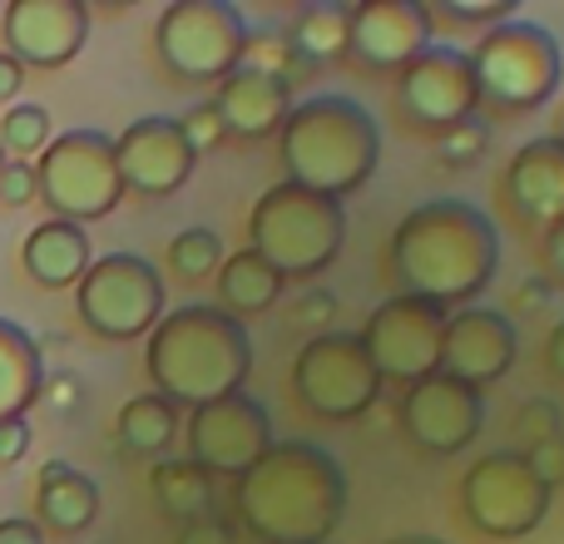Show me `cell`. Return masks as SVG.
Instances as JSON below:
<instances>
[{"label":"cell","instance_id":"6da1fadb","mask_svg":"<svg viewBox=\"0 0 564 544\" xmlns=\"http://www.w3.org/2000/svg\"><path fill=\"white\" fill-rule=\"evenodd\" d=\"M500 268V233L476 204L431 198L416 204L391 233V272L401 292L436 307H460L480 297Z\"/></svg>","mask_w":564,"mask_h":544},{"label":"cell","instance_id":"7a4b0ae2","mask_svg":"<svg viewBox=\"0 0 564 544\" xmlns=\"http://www.w3.org/2000/svg\"><path fill=\"white\" fill-rule=\"evenodd\" d=\"M238 515L263 544H327L347 515V470L312 440H273L238 476Z\"/></svg>","mask_w":564,"mask_h":544},{"label":"cell","instance_id":"3957f363","mask_svg":"<svg viewBox=\"0 0 564 544\" xmlns=\"http://www.w3.org/2000/svg\"><path fill=\"white\" fill-rule=\"evenodd\" d=\"M149 381L164 401L174 406H208L218 396H238L253 371V341L238 317L208 302H188V307L159 317L149 331L144 351Z\"/></svg>","mask_w":564,"mask_h":544},{"label":"cell","instance_id":"277c9868","mask_svg":"<svg viewBox=\"0 0 564 544\" xmlns=\"http://www.w3.org/2000/svg\"><path fill=\"white\" fill-rule=\"evenodd\" d=\"M278 154L288 168V184L341 204L377 174L381 129L371 109L351 95H312L292 105L288 124L278 129Z\"/></svg>","mask_w":564,"mask_h":544},{"label":"cell","instance_id":"5b68a950","mask_svg":"<svg viewBox=\"0 0 564 544\" xmlns=\"http://www.w3.org/2000/svg\"><path fill=\"white\" fill-rule=\"evenodd\" d=\"M347 243V214L337 198H322L297 184H273L248 214V248L263 263L278 268V278H317L337 263Z\"/></svg>","mask_w":564,"mask_h":544},{"label":"cell","instance_id":"8992f818","mask_svg":"<svg viewBox=\"0 0 564 544\" xmlns=\"http://www.w3.org/2000/svg\"><path fill=\"white\" fill-rule=\"evenodd\" d=\"M470 65H476L480 99L520 115V109H540L560 89L564 50L555 30L540 25V20H500L486 30Z\"/></svg>","mask_w":564,"mask_h":544},{"label":"cell","instance_id":"52a82bcc","mask_svg":"<svg viewBox=\"0 0 564 544\" xmlns=\"http://www.w3.org/2000/svg\"><path fill=\"white\" fill-rule=\"evenodd\" d=\"M248 20L234 0H174L159 15V59L184 85H224L248 50Z\"/></svg>","mask_w":564,"mask_h":544},{"label":"cell","instance_id":"ba28073f","mask_svg":"<svg viewBox=\"0 0 564 544\" xmlns=\"http://www.w3.org/2000/svg\"><path fill=\"white\" fill-rule=\"evenodd\" d=\"M35 194L65 224H89V218L115 214V204L124 198L115 139L99 129H69V134L50 139L35 164Z\"/></svg>","mask_w":564,"mask_h":544},{"label":"cell","instance_id":"9c48e42d","mask_svg":"<svg viewBox=\"0 0 564 544\" xmlns=\"http://www.w3.org/2000/svg\"><path fill=\"white\" fill-rule=\"evenodd\" d=\"M75 307L95 337L134 341L164 317V278L139 253H109L75 282Z\"/></svg>","mask_w":564,"mask_h":544},{"label":"cell","instance_id":"30bf717a","mask_svg":"<svg viewBox=\"0 0 564 544\" xmlns=\"http://www.w3.org/2000/svg\"><path fill=\"white\" fill-rule=\"evenodd\" d=\"M381 387L357 331H322L292 361V391L322 421H357L377 406Z\"/></svg>","mask_w":564,"mask_h":544},{"label":"cell","instance_id":"8fae6325","mask_svg":"<svg viewBox=\"0 0 564 544\" xmlns=\"http://www.w3.org/2000/svg\"><path fill=\"white\" fill-rule=\"evenodd\" d=\"M550 496L555 490L540 486L520 450H496L480 456L460 480V515L490 540H525L545 525Z\"/></svg>","mask_w":564,"mask_h":544},{"label":"cell","instance_id":"7c38bea8","mask_svg":"<svg viewBox=\"0 0 564 544\" xmlns=\"http://www.w3.org/2000/svg\"><path fill=\"white\" fill-rule=\"evenodd\" d=\"M446 317L451 312L436 307V302L397 292V297H387L371 312L357 337H361V347H367L381 381L416 387V381L441 371V331H446Z\"/></svg>","mask_w":564,"mask_h":544},{"label":"cell","instance_id":"4fadbf2b","mask_svg":"<svg viewBox=\"0 0 564 544\" xmlns=\"http://www.w3.org/2000/svg\"><path fill=\"white\" fill-rule=\"evenodd\" d=\"M188 460L208 476H243L273 446V421L253 396H218L188 411Z\"/></svg>","mask_w":564,"mask_h":544},{"label":"cell","instance_id":"5bb4252c","mask_svg":"<svg viewBox=\"0 0 564 544\" xmlns=\"http://www.w3.org/2000/svg\"><path fill=\"white\" fill-rule=\"evenodd\" d=\"M476 105H480V85H476V65H470L466 50L431 40L401 69V109L411 115V124L446 134V129L476 119Z\"/></svg>","mask_w":564,"mask_h":544},{"label":"cell","instance_id":"9a60e30c","mask_svg":"<svg viewBox=\"0 0 564 544\" xmlns=\"http://www.w3.org/2000/svg\"><path fill=\"white\" fill-rule=\"evenodd\" d=\"M401 426H406V436L416 440L421 450H431V456H456V450H466L470 440L480 436V426H486V396H480L476 387H466V381L436 371V377L406 387Z\"/></svg>","mask_w":564,"mask_h":544},{"label":"cell","instance_id":"2e32d148","mask_svg":"<svg viewBox=\"0 0 564 544\" xmlns=\"http://www.w3.org/2000/svg\"><path fill=\"white\" fill-rule=\"evenodd\" d=\"M115 164H119V184H124V194L169 198L188 184L198 154L188 149L178 119L144 115L115 139Z\"/></svg>","mask_w":564,"mask_h":544},{"label":"cell","instance_id":"e0dca14e","mask_svg":"<svg viewBox=\"0 0 564 544\" xmlns=\"http://www.w3.org/2000/svg\"><path fill=\"white\" fill-rule=\"evenodd\" d=\"M0 30H6V55L20 69H59L85 50L89 10L79 0H10Z\"/></svg>","mask_w":564,"mask_h":544},{"label":"cell","instance_id":"ac0fdd59","mask_svg":"<svg viewBox=\"0 0 564 544\" xmlns=\"http://www.w3.org/2000/svg\"><path fill=\"white\" fill-rule=\"evenodd\" d=\"M431 45V10L421 0L347 6V50L371 69H406Z\"/></svg>","mask_w":564,"mask_h":544},{"label":"cell","instance_id":"d6986e66","mask_svg":"<svg viewBox=\"0 0 564 544\" xmlns=\"http://www.w3.org/2000/svg\"><path fill=\"white\" fill-rule=\"evenodd\" d=\"M516 367V327L490 307H460L441 331V371L466 387H490Z\"/></svg>","mask_w":564,"mask_h":544},{"label":"cell","instance_id":"ffe728a7","mask_svg":"<svg viewBox=\"0 0 564 544\" xmlns=\"http://www.w3.org/2000/svg\"><path fill=\"white\" fill-rule=\"evenodd\" d=\"M506 194L520 208V218L540 228L564 224V144L560 139H530L516 149L506 168Z\"/></svg>","mask_w":564,"mask_h":544},{"label":"cell","instance_id":"44dd1931","mask_svg":"<svg viewBox=\"0 0 564 544\" xmlns=\"http://www.w3.org/2000/svg\"><path fill=\"white\" fill-rule=\"evenodd\" d=\"M218 119H224V134H238V139H268L288 124L292 115V85L288 79H273V75H258V69L238 65L234 75L218 85V99H214Z\"/></svg>","mask_w":564,"mask_h":544},{"label":"cell","instance_id":"7402d4cb","mask_svg":"<svg viewBox=\"0 0 564 544\" xmlns=\"http://www.w3.org/2000/svg\"><path fill=\"white\" fill-rule=\"evenodd\" d=\"M20 263H25V272L40 287H75L95 258H89L85 228L65 224V218H50V224L30 228L25 248H20Z\"/></svg>","mask_w":564,"mask_h":544},{"label":"cell","instance_id":"603a6c76","mask_svg":"<svg viewBox=\"0 0 564 544\" xmlns=\"http://www.w3.org/2000/svg\"><path fill=\"white\" fill-rule=\"evenodd\" d=\"M35 510H40V525L45 530H55V535H79V530H89L99 515V486L85 470L65 466V460H45V466H40Z\"/></svg>","mask_w":564,"mask_h":544},{"label":"cell","instance_id":"cb8c5ba5","mask_svg":"<svg viewBox=\"0 0 564 544\" xmlns=\"http://www.w3.org/2000/svg\"><path fill=\"white\" fill-rule=\"evenodd\" d=\"M45 387V361L25 327L0 317V421L25 416Z\"/></svg>","mask_w":564,"mask_h":544},{"label":"cell","instance_id":"d4e9b609","mask_svg":"<svg viewBox=\"0 0 564 544\" xmlns=\"http://www.w3.org/2000/svg\"><path fill=\"white\" fill-rule=\"evenodd\" d=\"M282 292V278L273 263H263V258L253 253V248H243V253H228L224 263H218V302H224L228 317H253V312H268L278 302Z\"/></svg>","mask_w":564,"mask_h":544},{"label":"cell","instance_id":"484cf974","mask_svg":"<svg viewBox=\"0 0 564 544\" xmlns=\"http://www.w3.org/2000/svg\"><path fill=\"white\" fill-rule=\"evenodd\" d=\"M149 486H154L159 510L174 515L178 525L214 515V476L198 470L194 460H159L154 476H149Z\"/></svg>","mask_w":564,"mask_h":544},{"label":"cell","instance_id":"4316f807","mask_svg":"<svg viewBox=\"0 0 564 544\" xmlns=\"http://www.w3.org/2000/svg\"><path fill=\"white\" fill-rule=\"evenodd\" d=\"M174 436H178L174 401H164L159 391L124 401V411H119V440H124V450H134V456H159V450H169Z\"/></svg>","mask_w":564,"mask_h":544},{"label":"cell","instance_id":"83f0119b","mask_svg":"<svg viewBox=\"0 0 564 544\" xmlns=\"http://www.w3.org/2000/svg\"><path fill=\"white\" fill-rule=\"evenodd\" d=\"M292 50L297 59H337L347 55V6H332V0H312L297 10L292 20Z\"/></svg>","mask_w":564,"mask_h":544},{"label":"cell","instance_id":"f1b7e54d","mask_svg":"<svg viewBox=\"0 0 564 544\" xmlns=\"http://www.w3.org/2000/svg\"><path fill=\"white\" fill-rule=\"evenodd\" d=\"M50 144V109L45 105H10L0 115V154L25 159Z\"/></svg>","mask_w":564,"mask_h":544},{"label":"cell","instance_id":"f546056e","mask_svg":"<svg viewBox=\"0 0 564 544\" xmlns=\"http://www.w3.org/2000/svg\"><path fill=\"white\" fill-rule=\"evenodd\" d=\"M224 238L214 233V228H184V233L169 243V268L178 272V278L198 282L208 278V272H218V263H224Z\"/></svg>","mask_w":564,"mask_h":544},{"label":"cell","instance_id":"4dcf8cb0","mask_svg":"<svg viewBox=\"0 0 564 544\" xmlns=\"http://www.w3.org/2000/svg\"><path fill=\"white\" fill-rule=\"evenodd\" d=\"M243 65L258 69V75H273V79H288V85H292V69H302V59H297V50H292L282 35H268V30H263V35H248Z\"/></svg>","mask_w":564,"mask_h":544},{"label":"cell","instance_id":"1f68e13d","mask_svg":"<svg viewBox=\"0 0 564 544\" xmlns=\"http://www.w3.org/2000/svg\"><path fill=\"white\" fill-rule=\"evenodd\" d=\"M486 149H490L486 119H466V124H456V129L441 134V159H446L451 168H466V164H476V159H486Z\"/></svg>","mask_w":564,"mask_h":544},{"label":"cell","instance_id":"d6a6232c","mask_svg":"<svg viewBox=\"0 0 564 544\" xmlns=\"http://www.w3.org/2000/svg\"><path fill=\"white\" fill-rule=\"evenodd\" d=\"M516 436L525 450L540 446V440H550V436H564V411L555 401H525V406L516 411Z\"/></svg>","mask_w":564,"mask_h":544},{"label":"cell","instance_id":"836d02e7","mask_svg":"<svg viewBox=\"0 0 564 544\" xmlns=\"http://www.w3.org/2000/svg\"><path fill=\"white\" fill-rule=\"evenodd\" d=\"M525 456V466L535 470V480L545 490H555L564 486V436H550V440H540V446H530V450H520Z\"/></svg>","mask_w":564,"mask_h":544},{"label":"cell","instance_id":"e575fe53","mask_svg":"<svg viewBox=\"0 0 564 544\" xmlns=\"http://www.w3.org/2000/svg\"><path fill=\"white\" fill-rule=\"evenodd\" d=\"M178 129H184V139H188V149H194V154H208V149L224 139V119H218L214 105L188 109V115L178 119Z\"/></svg>","mask_w":564,"mask_h":544},{"label":"cell","instance_id":"d590c367","mask_svg":"<svg viewBox=\"0 0 564 544\" xmlns=\"http://www.w3.org/2000/svg\"><path fill=\"white\" fill-rule=\"evenodd\" d=\"M451 20H466V25H500V20L516 15V0H441Z\"/></svg>","mask_w":564,"mask_h":544},{"label":"cell","instance_id":"8d00e7d4","mask_svg":"<svg viewBox=\"0 0 564 544\" xmlns=\"http://www.w3.org/2000/svg\"><path fill=\"white\" fill-rule=\"evenodd\" d=\"M35 194V164H25V159H6V168H0V204L6 208H25Z\"/></svg>","mask_w":564,"mask_h":544},{"label":"cell","instance_id":"74e56055","mask_svg":"<svg viewBox=\"0 0 564 544\" xmlns=\"http://www.w3.org/2000/svg\"><path fill=\"white\" fill-rule=\"evenodd\" d=\"M25 450H30V426H25V416L0 421V466H15Z\"/></svg>","mask_w":564,"mask_h":544},{"label":"cell","instance_id":"f35d334b","mask_svg":"<svg viewBox=\"0 0 564 544\" xmlns=\"http://www.w3.org/2000/svg\"><path fill=\"white\" fill-rule=\"evenodd\" d=\"M178 544H234V530H228L218 515H204V520H188V525L178 530Z\"/></svg>","mask_w":564,"mask_h":544},{"label":"cell","instance_id":"ab89813d","mask_svg":"<svg viewBox=\"0 0 564 544\" xmlns=\"http://www.w3.org/2000/svg\"><path fill=\"white\" fill-rule=\"evenodd\" d=\"M0 544H45V535H40L35 520L10 515V520H0Z\"/></svg>","mask_w":564,"mask_h":544},{"label":"cell","instance_id":"60d3db41","mask_svg":"<svg viewBox=\"0 0 564 544\" xmlns=\"http://www.w3.org/2000/svg\"><path fill=\"white\" fill-rule=\"evenodd\" d=\"M332 312H337V297H332V292H307V297L297 302V322H312V327L327 322Z\"/></svg>","mask_w":564,"mask_h":544},{"label":"cell","instance_id":"b9f144b4","mask_svg":"<svg viewBox=\"0 0 564 544\" xmlns=\"http://www.w3.org/2000/svg\"><path fill=\"white\" fill-rule=\"evenodd\" d=\"M545 272H550V282L564 287V224L545 228Z\"/></svg>","mask_w":564,"mask_h":544},{"label":"cell","instance_id":"7bdbcfd3","mask_svg":"<svg viewBox=\"0 0 564 544\" xmlns=\"http://www.w3.org/2000/svg\"><path fill=\"white\" fill-rule=\"evenodd\" d=\"M20 85H25V69H20L10 55H0V105H10V99L20 95Z\"/></svg>","mask_w":564,"mask_h":544},{"label":"cell","instance_id":"ee69618b","mask_svg":"<svg viewBox=\"0 0 564 544\" xmlns=\"http://www.w3.org/2000/svg\"><path fill=\"white\" fill-rule=\"evenodd\" d=\"M545 361H550V371L564 381V317L555 322V331H550V341H545Z\"/></svg>","mask_w":564,"mask_h":544},{"label":"cell","instance_id":"f6af8a7d","mask_svg":"<svg viewBox=\"0 0 564 544\" xmlns=\"http://www.w3.org/2000/svg\"><path fill=\"white\" fill-rule=\"evenodd\" d=\"M545 297H550V287L535 278L530 287H520V297H516V302H520V307H545Z\"/></svg>","mask_w":564,"mask_h":544},{"label":"cell","instance_id":"bcb514c9","mask_svg":"<svg viewBox=\"0 0 564 544\" xmlns=\"http://www.w3.org/2000/svg\"><path fill=\"white\" fill-rule=\"evenodd\" d=\"M387 544H446V540H431V535H401V540H387Z\"/></svg>","mask_w":564,"mask_h":544},{"label":"cell","instance_id":"7dc6e473","mask_svg":"<svg viewBox=\"0 0 564 544\" xmlns=\"http://www.w3.org/2000/svg\"><path fill=\"white\" fill-rule=\"evenodd\" d=\"M550 139H560V144H564V109L555 115V134H550Z\"/></svg>","mask_w":564,"mask_h":544},{"label":"cell","instance_id":"c3c4849f","mask_svg":"<svg viewBox=\"0 0 564 544\" xmlns=\"http://www.w3.org/2000/svg\"><path fill=\"white\" fill-rule=\"evenodd\" d=\"M0 168H6V154H0Z\"/></svg>","mask_w":564,"mask_h":544}]
</instances>
